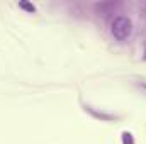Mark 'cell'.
Segmentation results:
<instances>
[{"mask_svg": "<svg viewBox=\"0 0 146 144\" xmlns=\"http://www.w3.org/2000/svg\"><path fill=\"white\" fill-rule=\"evenodd\" d=\"M110 34L119 42L127 41L131 37V34H133V22H131V19L126 17V15H117L112 20V24H110Z\"/></svg>", "mask_w": 146, "mask_h": 144, "instance_id": "obj_1", "label": "cell"}, {"mask_svg": "<svg viewBox=\"0 0 146 144\" xmlns=\"http://www.w3.org/2000/svg\"><path fill=\"white\" fill-rule=\"evenodd\" d=\"M19 7L24 9V10H27L29 14H34V12H36V7H34L33 3H29V2H19Z\"/></svg>", "mask_w": 146, "mask_h": 144, "instance_id": "obj_2", "label": "cell"}, {"mask_svg": "<svg viewBox=\"0 0 146 144\" xmlns=\"http://www.w3.org/2000/svg\"><path fill=\"white\" fill-rule=\"evenodd\" d=\"M121 137H122V144H134V137H133V134L127 132V131H124Z\"/></svg>", "mask_w": 146, "mask_h": 144, "instance_id": "obj_3", "label": "cell"}, {"mask_svg": "<svg viewBox=\"0 0 146 144\" xmlns=\"http://www.w3.org/2000/svg\"><path fill=\"white\" fill-rule=\"evenodd\" d=\"M143 58H145V59H146V51H145V56H143Z\"/></svg>", "mask_w": 146, "mask_h": 144, "instance_id": "obj_4", "label": "cell"}]
</instances>
